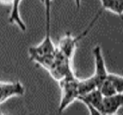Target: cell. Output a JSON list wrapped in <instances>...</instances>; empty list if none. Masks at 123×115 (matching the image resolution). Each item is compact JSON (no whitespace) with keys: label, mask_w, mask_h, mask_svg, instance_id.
<instances>
[{"label":"cell","mask_w":123,"mask_h":115,"mask_svg":"<svg viewBox=\"0 0 123 115\" xmlns=\"http://www.w3.org/2000/svg\"><path fill=\"white\" fill-rule=\"evenodd\" d=\"M79 79L74 75H71L58 81L61 89V100L58 112H63L74 102L78 100L80 95L79 89Z\"/></svg>","instance_id":"1"},{"label":"cell","mask_w":123,"mask_h":115,"mask_svg":"<svg viewBox=\"0 0 123 115\" xmlns=\"http://www.w3.org/2000/svg\"><path fill=\"white\" fill-rule=\"evenodd\" d=\"M102 11L103 9H101L100 12H98V14L95 16L94 19L91 22V24H89V27L77 37H74L68 33V34H66L63 37H61V39L59 40L58 45L57 46V49L63 55H65L66 57H68L70 59H72L73 56L74 55L78 42H79V40H81L82 37L86 35L88 32L92 28L93 25L95 24L96 21L99 19L101 14L102 13Z\"/></svg>","instance_id":"2"},{"label":"cell","mask_w":123,"mask_h":115,"mask_svg":"<svg viewBox=\"0 0 123 115\" xmlns=\"http://www.w3.org/2000/svg\"><path fill=\"white\" fill-rule=\"evenodd\" d=\"M48 72L58 82L67 76L74 74L71 67V59L68 58L56 49L54 63Z\"/></svg>","instance_id":"3"},{"label":"cell","mask_w":123,"mask_h":115,"mask_svg":"<svg viewBox=\"0 0 123 115\" xmlns=\"http://www.w3.org/2000/svg\"><path fill=\"white\" fill-rule=\"evenodd\" d=\"M104 96L99 89H96L88 94L80 95L78 100L81 102L88 109L92 115H103L102 104Z\"/></svg>","instance_id":"4"},{"label":"cell","mask_w":123,"mask_h":115,"mask_svg":"<svg viewBox=\"0 0 123 115\" xmlns=\"http://www.w3.org/2000/svg\"><path fill=\"white\" fill-rule=\"evenodd\" d=\"M57 47L54 45L50 34H45V37L40 44L29 48L28 54L30 59L34 61L37 58L53 55Z\"/></svg>","instance_id":"5"},{"label":"cell","mask_w":123,"mask_h":115,"mask_svg":"<svg viewBox=\"0 0 123 115\" xmlns=\"http://www.w3.org/2000/svg\"><path fill=\"white\" fill-rule=\"evenodd\" d=\"M92 53L94 60V71L92 76L96 81L99 88L101 84L107 78L109 72L107 69V66L101 46L96 45L93 48Z\"/></svg>","instance_id":"6"},{"label":"cell","mask_w":123,"mask_h":115,"mask_svg":"<svg viewBox=\"0 0 123 115\" xmlns=\"http://www.w3.org/2000/svg\"><path fill=\"white\" fill-rule=\"evenodd\" d=\"M24 94L25 87L21 82L0 81V105L13 97L22 96Z\"/></svg>","instance_id":"7"},{"label":"cell","mask_w":123,"mask_h":115,"mask_svg":"<svg viewBox=\"0 0 123 115\" xmlns=\"http://www.w3.org/2000/svg\"><path fill=\"white\" fill-rule=\"evenodd\" d=\"M123 107V94H116L112 96L105 97L102 104L103 115H114L118 113Z\"/></svg>","instance_id":"8"},{"label":"cell","mask_w":123,"mask_h":115,"mask_svg":"<svg viewBox=\"0 0 123 115\" xmlns=\"http://www.w3.org/2000/svg\"><path fill=\"white\" fill-rule=\"evenodd\" d=\"M22 0H12L11 3V9L9 14V22L10 24L17 25L20 30L25 32L27 30L26 24L20 15V4Z\"/></svg>","instance_id":"9"},{"label":"cell","mask_w":123,"mask_h":115,"mask_svg":"<svg viewBox=\"0 0 123 115\" xmlns=\"http://www.w3.org/2000/svg\"><path fill=\"white\" fill-rule=\"evenodd\" d=\"M102 9L108 10L119 16H123V0H99Z\"/></svg>","instance_id":"10"},{"label":"cell","mask_w":123,"mask_h":115,"mask_svg":"<svg viewBox=\"0 0 123 115\" xmlns=\"http://www.w3.org/2000/svg\"><path fill=\"white\" fill-rule=\"evenodd\" d=\"M79 89L80 95H84L88 94L89 92L96 89H98V86L96 81H94V79H93V77L91 76L90 77L84 79H79Z\"/></svg>","instance_id":"11"},{"label":"cell","mask_w":123,"mask_h":115,"mask_svg":"<svg viewBox=\"0 0 123 115\" xmlns=\"http://www.w3.org/2000/svg\"><path fill=\"white\" fill-rule=\"evenodd\" d=\"M45 9V34H50V22H51V5L53 0H40Z\"/></svg>","instance_id":"12"},{"label":"cell","mask_w":123,"mask_h":115,"mask_svg":"<svg viewBox=\"0 0 123 115\" xmlns=\"http://www.w3.org/2000/svg\"><path fill=\"white\" fill-rule=\"evenodd\" d=\"M98 89H99L100 92L104 96V97H110V96H112L114 94H118L117 92L115 86L107 79V78L106 79V80H105L101 84V85L99 86Z\"/></svg>","instance_id":"13"},{"label":"cell","mask_w":123,"mask_h":115,"mask_svg":"<svg viewBox=\"0 0 123 115\" xmlns=\"http://www.w3.org/2000/svg\"><path fill=\"white\" fill-rule=\"evenodd\" d=\"M107 79L112 84L115 86L117 92L118 94L123 93V76L115 74V73H110L107 76Z\"/></svg>","instance_id":"14"},{"label":"cell","mask_w":123,"mask_h":115,"mask_svg":"<svg viewBox=\"0 0 123 115\" xmlns=\"http://www.w3.org/2000/svg\"><path fill=\"white\" fill-rule=\"evenodd\" d=\"M12 0H0V3L2 4H11Z\"/></svg>","instance_id":"15"}]
</instances>
